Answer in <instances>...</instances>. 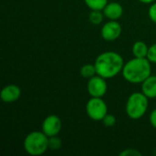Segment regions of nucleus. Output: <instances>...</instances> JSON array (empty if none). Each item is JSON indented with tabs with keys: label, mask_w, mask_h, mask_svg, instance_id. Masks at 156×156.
<instances>
[{
	"label": "nucleus",
	"mask_w": 156,
	"mask_h": 156,
	"mask_svg": "<svg viewBox=\"0 0 156 156\" xmlns=\"http://www.w3.org/2000/svg\"><path fill=\"white\" fill-rule=\"evenodd\" d=\"M148 105L149 99L143 92H133L127 100L125 105L126 114L132 120H139L146 113Z\"/></svg>",
	"instance_id": "obj_4"
},
{
	"label": "nucleus",
	"mask_w": 156,
	"mask_h": 156,
	"mask_svg": "<svg viewBox=\"0 0 156 156\" xmlns=\"http://www.w3.org/2000/svg\"><path fill=\"white\" fill-rule=\"evenodd\" d=\"M148 49L149 47L147 46V44L142 40L136 41L132 48L133 54L135 58H147Z\"/></svg>",
	"instance_id": "obj_12"
},
{
	"label": "nucleus",
	"mask_w": 156,
	"mask_h": 156,
	"mask_svg": "<svg viewBox=\"0 0 156 156\" xmlns=\"http://www.w3.org/2000/svg\"><path fill=\"white\" fill-rule=\"evenodd\" d=\"M108 90V84L106 82V79L95 75L94 77L89 79L87 83V90L88 93L91 97H100L102 98Z\"/></svg>",
	"instance_id": "obj_6"
},
{
	"label": "nucleus",
	"mask_w": 156,
	"mask_h": 156,
	"mask_svg": "<svg viewBox=\"0 0 156 156\" xmlns=\"http://www.w3.org/2000/svg\"><path fill=\"white\" fill-rule=\"evenodd\" d=\"M138 1H140L143 4H152L154 2V0H138Z\"/></svg>",
	"instance_id": "obj_22"
},
{
	"label": "nucleus",
	"mask_w": 156,
	"mask_h": 156,
	"mask_svg": "<svg viewBox=\"0 0 156 156\" xmlns=\"http://www.w3.org/2000/svg\"><path fill=\"white\" fill-rule=\"evenodd\" d=\"M80 75L88 80L97 75V71L94 64H85L80 68Z\"/></svg>",
	"instance_id": "obj_13"
},
{
	"label": "nucleus",
	"mask_w": 156,
	"mask_h": 156,
	"mask_svg": "<svg viewBox=\"0 0 156 156\" xmlns=\"http://www.w3.org/2000/svg\"><path fill=\"white\" fill-rule=\"evenodd\" d=\"M62 128V122L61 120L58 116L55 115V114H51L48 115V117H46L42 122V132L48 136V137H51V136H56L58 135Z\"/></svg>",
	"instance_id": "obj_7"
},
{
	"label": "nucleus",
	"mask_w": 156,
	"mask_h": 156,
	"mask_svg": "<svg viewBox=\"0 0 156 156\" xmlns=\"http://www.w3.org/2000/svg\"><path fill=\"white\" fill-rule=\"evenodd\" d=\"M101 122H103V124L106 127H112V126H114L116 124L117 120H116V117L114 115H112L111 113H107L105 115V117L102 119Z\"/></svg>",
	"instance_id": "obj_17"
},
{
	"label": "nucleus",
	"mask_w": 156,
	"mask_h": 156,
	"mask_svg": "<svg viewBox=\"0 0 156 156\" xmlns=\"http://www.w3.org/2000/svg\"><path fill=\"white\" fill-rule=\"evenodd\" d=\"M85 5L91 10H103L109 3L108 0H84Z\"/></svg>",
	"instance_id": "obj_15"
},
{
	"label": "nucleus",
	"mask_w": 156,
	"mask_h": 156,
	"mask_svg": "<svg viewBox=\"0 0 156 156\" xmlns=\"http://www.w3.org/2000/svg\"><path fill=\"white\" fill-rule=\"evenodd\" d=\"M120 156H142V153L139 152L138 150L136 149H133V148H129V149H125L123 150L122 152L120 153Z\"/></svg>",
	"instance_id": "obj_19"
},
{
	"label": "nucleus",
	"mask_w": 156,
	"mask_h": 156,
	"mask_svg": "<svg viewBox=\"0 0 156 156\" xmlns=\"http://www.w3.org/2000/svg\"><path fill=\"white\" fill-rule=\"evenodd\" d=\"M61 145H62V142L60 138L58 137V135L48 137V149L52 151H57L60 149Z\"/></svg>",
	"instance_id": "obj_16"
},
{
	"label": "nucleus",
	"mask_w": 156,
	"mask_h": 156,
	"mask_svg": "<svg viewBox=\"0 0 156 156\" xmlns=\"http://www.w3.org/2000/svg\"><path fill=\"white\" fill-rule=\"evenodd\" d=\"M24 149L29 155H41L48 149V137L42 131L31 132L24 140Z\"/></svg>",
	"instance_id": "obj_3"
},
{
	"label": "nucleus",
	"mask_w": 156,
	"mask_h": 156,
	"mask_svg": "<svg viewBox=\"0 0 156 156\" xmlns=\"http://www.w3.org/2000/svg\"><path fill=\"white\" fill-rule=\"evenodd\" d=\"M21 96V89L15 84H8L5 86L0 93L2 101L5 103H11L16 101Z\"/></svg>",
	"instance_id": "obj_9"
},
{
	"label": "nucleus",
	"mask_w": 156,
	"mask_h": 156,
	"mask_svg": "<svg viewBox=\"0 0 156 156\" xmlns=\"http://www.w3.org/2000/svg\"><path fill=\"white\" fill-rule=\"evenodd\" d=\"M149 121H150V123L151 125L156 129V109L153 110L150 113V116H149Z\"/></svg>",
	"instance_id": "obj_21"
},
{
	"label": "nucleus",
	"mask_w": 156,
	"mask_h": 156,
	"mask_svg": "<svg viewBox=\"0 0 156 156\" xmlns=\"http://www.w3.org/2000/svg\"><path fill=\"white\" fill-rule=\"evenodd\" d=\"M122 30V26L117 20H109L102 26L101 36L106 41H114L121 36Z\"/></svg>",
	"instance_id": "obj_8"
},
{
	"label": "nucleus",
	"mask_w": 156,
	"mask_h": 156,
	"mask_svg": "<svg viewBox=\"0 0 156 156\" xmlns=\"http://www.w3.org/2000/svg\"><path fill=\"white\" fill-rule=\"evenodd\" d=\"M104 14L101 10H91L89 14V20L92 25H101L104 18Z\"/></svg>",
	"instance_id": "obj_14"
},
{
	"label": "nucleus",
	"mask_w": 156,
	"mask_h": 156,
	"mask_svg": "<svg viewBox=\"0 0 156 156\" xmlns=\"http://www.w3.org/2000/svg\"><path fill=\"white\" fill-rule=\"evenodd\" d=\"M86 112L90 119L100 122L108 113V106L101 98L91 97L86 104Z\"/></svg>",
	"instance_id": "obj_5"
},
{
	"label": "nucleus",
	"mask_w": 156,
	"mask_h": 156,
	"mask_svg": "<svg viewBox=\"0 0 156 156\" xmlns=\"http://www.w3.org/2000/svg\"><path fill=\"white\" fill-rule=\"evenodd\" d=\"M148 16L151 21L156 24V2H154L151 4L149 10H148Z\"/></svg>",
	"instance_id": "obj_20"
},
{
	"label": "nucleus",
	"mask_w": 156,
	"mask_h": 156,
	"mask_svg": "<svg viewBox=\"0 0 156 156\" xmlns=\"http://www.w3.org/2000/svg\"><path fill=\"white\" fill-rule=\"evenodd\" d=\"M123 79L133 84L143 83L152 75L151 62L147 58H133L124 63L122 70Z\"/></svg>",
	"instance_id": "obj_2"
},
{
	"label": "nucleus",
	"mask_w": 156,
	"mask_h": 156,
	"mask_svg": "<svg viewBox=\"0 0 156 156\" xmlns=\"http://www.w3.org/2000/svg\"><path fill=\"white\" fill-rule=\"evenodd\" d=\"M97 75L108 80L122 72L124 66L122 57L115 51H106L100 54L94 62Z\"/></svg>",
	"instance_id": "obj_1"
},
{
	"label": "nucleus",
	"mask_w": 156,
	"mask_h": 156,
	"mask_svg": "<svg viewBox=\"0 0 156 156\" xmlns=\"http://www.w3.org/2000/svg\"><path fill=\"white\" fill-rule=\"evenodd\" d=\"M142 92L148 99H155L156 98V75L149 76L143 83H142Z\"/></svg>",
	"instance_id": "obj_11"
},
{
	"label": "nucleus",
	"mask_w": 156,
	"mask_h": 156,
	"mask_svg": "<svg viewBox=\"0 0 156 156\" xmlns=\"http://www.w3.org/2000/svg\"><path fill=\"white\" fill-rule=\"evenodd\" d=\"M147 58L151 63L156 64V43L153 44L152 46L149 47L148 49V54H147Z\"/></svg>",
	"instance_id": "obj_18"
},
{
	"label": "nucleus",
	"mask_w": 156,
	"mask_h": 156,
	"mask_svg": "<svg viewBox=\"0 0 156 156\" xmlns=\"http://www.w3.org/2000/svg\"><path fill=\"white\" fill-rule=\"evenodd\" d=\"M102 12L109 20H118L123 14V7L117 2H110L105 5Z\"/></svg>",
	"instance_id": "obj_10"
}]
</instances>
